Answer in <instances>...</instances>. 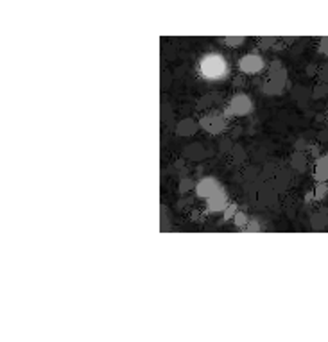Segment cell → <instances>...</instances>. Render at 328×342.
<instances>
[{
	"instance_id": "15",
	"label": "cell",
	"mask_w": 328,
	"mask_h": 342,
	"mask_svg": "<svg viewBox=\"0 0 328 342\" xmlns=\"http://www.w3.org/2000/svg\"><path fill=\"white\" fill-rule=\"evenodd\" d=\"M233 220H235V224L239 226V228H246L248 226V215L246 214H242V212H237V215L233 217Z\"/></svg>"
},
{
	"instance_id": "3",
	"label": "cell",
	"mask_w": 328,
	"mask_h": 342,
	"mask_svg": "<svg viewBox=\"0 0 328 342\" xmlns=\"http://www.w3.org/2000/svg\"><path fill=\"white\" fill-rule=\"evenodd\" d=\"M199 125H201L206 133L219 134V133H223L224 129H226V125H228V119H226V117H223V115H206V117H203V119H201Z\"/></svg>"
},
{
	"instance_id": "17",
	"label": "cell",
	"mask_w": 328,
	"mask_h": 342,
	"mask_svg": "<svg viewBox=\"0 0 328 342\" xmlns=\"http://www.w3.org/2000/svg\"><path fill=\"white\" fill-rule=\"evenodd\" d=\"M293 167L298 170H303L305 169V158H301V154H296L293 159Z\"/></svg>"
},
{
	"instance_id": "2",
	"label": "cell",
	"mask_w": 328,
	"mask_h": 342,
	"mask_svg": "<svg viewBox=\"0 0 328 342\" xmlns=\"http://www.w3.org/2000/svg\"><path fill=\"white\" fill-rule=\"evenodd\" d=\"M251 108H253V104H251V99H249L248 95H244V93L235 95L233 99L230 100V106H228V109H226V119H228V117H233V115H237V117L248 115L249 111H251Z\"/></svg>"
},
{
	"instance_id": "6",
	"label": "cell",
	"mask_w": 328,
	"mask_h": 342,
	"mask_svg": "<svg viewBox=\"0 0 328 342\" xmlns=\"http://www.w3.org/2000/svg\"><path fill=\"white\" fill-rule=\"evenodd\" d=\"M257 201H259L260 206H269V204H273L274 201H276V188L267 183H263L259 188V192H257Z\"/></svg>"
},
{
	"instance_id": "8",
	"label": "cell",
	"mask_w": 328,
	"mask_h": 342,
	"mask_svg": "<svg viewBox=\"0 0 328 342\" xmlns=\"http://www.w3.org/2000/svg\"><path fill=\"white\" fill-rule=\"evenodd\" d=\"M197 127H199L197 122H194V120H190V119H185L176 125V133H178L179 136H190V134H194L196 131H197Z\"/></svg>"
},
{
	"instance_id": "14",
	"label": "cell",
	"mask_w": 328,
	"mask_h": 342,
	"mask_svg": "<svg viewBox=\"0 0 328 342\" xmlns=\"http://www.w3.org/2000/svg\"><path fill=\"white\" fill-rule=\"evenodd\" d=\"M223 41L230 47H239V45H242L244 38L242 36H226V38H223Z\"/></svg>"
},
{
	"instance_id": "20",
	"label": "cell",
	"mask_w": 328,
	"mask_h": 342,
	"mask_svg": "<svg viewBox=\"0 0 328 342\" xmlns=\"http://www.w3.org/2000/svg\"><path fill=\"white\" fill-rule=\"evenodd\" d=\"M246 231H260V226H259V222H248V226H246Z\"/></svg>"
},
{
	"instance_id": "21",
	"label": "cell",
	"mask_w": 328,
	"mask_h": 342,
	"mask_svg": "<svg viewBox=\"0 0 328 342\" xmlns=\"http://www.w3.org/2000/svg\"><path fill=\"white\" fill-rule=\"evenodd\" d=\"M271 41H274V38H259V45L260 47H269Z\"/></svg>"
},
{
	"instance_id": "12",
	"label": "cell",
	"mask_w": 328,
	"mask_h": 342,
	"mask_svg": "<svg viewBox=\"0 0 328 342\" xmlns=\"http://www.w3.org/2000/svg\"><path fill=\"white\" fill-rule=\"evenodd\" d=\"M231 156H233V163L235 165H240L246 158V151L240 147V145H233V149H231Z\"/></svg>"
},
{
	"instance_id": "5",
	"label": "cell",
	"mask_w": 328,
	"mask_h": 342,
	"mask_svg": "<svg viewBox=\"0 0 328 342\" xmlns=\"http://www.w3.org/2000/svg\"><path fill=\"white\" fill-rule=\"evenodd\" d=\"M221 190H223L221 188V183L215 181L214 178H204L196 185V192H197V195L199 197H204V199L214 197V195H217Z\"/></svg>"
},
{
	"instance_id": "7",
	"label": "cell",
	"mask_w": 328,
	"mask_h": 342,
	"mask_svg": "<svg viewBox=\"0 0 328 342\" xmlns=\"http://www.w3.org/2000/svg\"><path fill=\"white\" fill-rule=\"evenodd\" d=\"M206 208H208V212H224V210L228 208V197H226V193L221 190L217 195L210 197L206 201Z\"/></svg>"
},
{
	"instance_id": "16",
	"label": "cell",
	"mask_w": 328,
	"mask_h": 342,
	"mask_svg": "<svg viewBox=\"0 0 328 342\" xmlns=\"http://www.w3.org/2000/svg\"><path fill=\"white\" fill-rule=\"evenodd\" d=\"M192 187H194V181H192V179H181V183H179V192L181 193H187L189 192L190 188H192Z\"/></svg>"
},
{
	"instance_id": "11",
	"label": "cell",
	"mask_w": 328,
	"mask_h": 342,
	"mask_svg": "<svg viewBox=\"0 0 328 342\" xmlns=\"http://www.w3.org/2000/svg\"><path fill=\"white\" fill-rule=\"evenodd\" d=\"M221 100V95L217 93H208V95H204L203 99L197 102V109H203V108H208V106H212L215 102V100Z\"/></svg>"
},
{
	"instance_id": "19",
	"label": "cell",
	"mask_w": 328,
	"mask_h": 342,
	"mask_svg": "<svg viewBox=\"0 0 328 342\" xmlns=\"http://www.w3.org/2000/svg\"><path fill=\"white\" fill-rule=\"evenodd\" d=\"M231 149H233V144H231L230 140H224L223 144H221V151H223V153H228V151H231Z\"/></svg>"
},
{
	"instance_id": "9",
	"label": "cell",
	"mask_w": 328,
	"mask_h": 342,
	"mask_svg": "<svg viewBox=\"0 0 328 342\" xmlns=\"http://www.w3.org/2000/svg\"><path fill=\"white\" fill-rule=\"evenodd\" d=\"M204 154H206V153H204L203 145H201V144H192V145H189V147H185V151H183L185 158L192 159V161L204 158Z\"/></svg>"
},
{
	"instance_id": "1",
	"label": "cell",
	"mask_w": 328,
	"mask_h": 342,
	"mask_svg": "<svg viewBox=\"0 0 328 342\" xmlns=\"http://www.w3.org/2000/svg\"><path fill=\"white\" fill-rule=\"evenodd\" d=\"M228 70V64L224 61V58L221 54H208L204 56L201 64H199V72L204 79L215 81L219 77H223Z\"/></svg>"
},
{
	"instance_id": "13",
	"label": "cell",
	"mask_w": 328,
	"mask_h": 342,
	"mask_svg": "<svg viewBox=\"0 0 328 342\" xmlns=\"http://www.w3.org/2000/svg\"><path fill=\"white\" fill-rule=\"evenodd\" d=\"M318 179H325L328 178V159H321L318 163Z\"/></svg>"
},
{
	"instance_id": "10",
	"label": "cell",
	"mask_w": 328,
	"mask_h": 342,
	"mask_svg": "<svg viewBox=\"0 0 328 342\" xmlns=\"http://www.w3.org/2000/svg\"><path fill=\"white\" fill-rule=\"evenodd\" d=\"M287 183H289V176H287V172H276L274 174V188L276 190H284L285 187H287Z\"/></svg>"
},
{
	"instance_id": "18",
	"label": "cell",
	"mask_w": 328,
	"mask_h": 342,
	"mask_svg": "<svg viewBox=\"0 0 328 342\" xmlns=\"http://www.w3.org/2000/svg\"><path fill=\"white\" fill-rule=\"evenodd\" d=\"M223 214H224V218H226V220H230V218H233L235 215H237V208H235L233 204H228V208L224 210Z\"/></svg>"
},
{
	"instance_id": "4",
	"label": "cell",
	"mask_w": 328,
	"mask_h": 342,
	"mask_svg": "<svg viewBox=\"0 0 328 342\" xmlns=\"http://www.w3.org/2000/svg\"><path fill=\"white\" fill-rule=\"evenodd\" d=\"M239 68L242 74L246 75H253L259 74L260 70L263 68V60L257 54H246L240 58L239 61Z\"/></svg>"
}]
</instances>
